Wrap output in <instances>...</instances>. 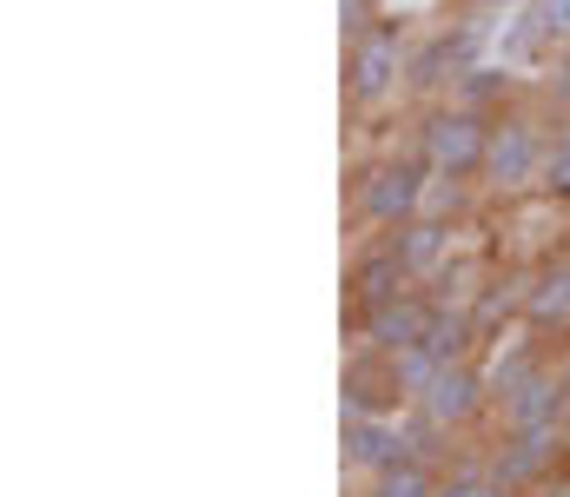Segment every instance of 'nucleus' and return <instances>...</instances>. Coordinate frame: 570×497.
Returning <instances> with one entry per match:
<instances>
[{"mask_svg":"<svg viewBox=\"0 0 570 497\" xmlns=\"http://www.w3.org/2000/svg\"><path fill=\"white\" fill-rule=\"evenodd\" d=\"M551 127H558V120H551L538 100H518V107H504V113L491 120V153H484V172H478L484 199H504V206H518V199L544 192Z\"/></svg>","mask_w":570,"mask_h":497,"instance_id":"1","label":"nucleus"},{"mask_svg":"<svg viewBox=\"0 0 570 497\" xmlns=\"http://www.w3.org/2000/svg\"><path fill=\"white\" fill-rule=\"evenodd\" d=\"M425 186H431V166L405 147V153H379V160H365L352 172V192H345V212H352V226H365V232H392V226H405V219H419L425 212Z\"/></svg>","mask_w":570,"mask_h":497,"instance_id":"2","label":"nucleus"},{"mask_svg":"<svg viewBox=\"0 0 570 497\" xmlns=\"http://www.w3.org/2000/svg\"><path fill=\"white\" fill-rule=\"evenodd\" d=\"M412 153L444 179H478L491 153V113H471L458 100H425L412 120Z\"/></svg>","mask_w":570,"mask_h":497,"instance_id":"3","label":"nucleus"},{"mask_svg":"<svg viewBox=\"0 0 570 497\" xmlns=\"http://www.w3.org/2000/svg\"><path fill=\"white\" fill-rule=\"evenodd\" d=\"M405 67H412V40H405V27H392V13L372 33H352L345 40V107L385 113L405 93Z\"/></svg>","mask_w":570,"mask_h":497,"instance_id":"4","label":"nucleus"},{"mask_svg":"<svg viewBox=\"0 0 570 497\" xmlns=\"http://www.w3.org/2000/svg\"><path fill=\"white\" fill-rule=\"evenodd\" d=\"M484 60V27L478 20H451V27H431L412 40V67H405V93L425 107V100H444L458 87L464 67Z\"/></svg>","mask_w":570,"mask_h":497,"instance_id":"5","label":"nucleus"},{"mask_svg":"<svg viewBox=\"0 0 570 497\" xmlns=\"http://www.w3.org/2000/svg\"><path fill=\"white\" fill-rule=\"evenodd\" d=\"M491 471L518 497L544 491L551 478H564L570 465V425H531V431H491Z\"/></svg>","mask_w":570,"mask_h":497,"instance_id":"6","label":"nucleus"},{"mask_svg":"<svg viewBox=\"0 0 570 497\" xmlns=\"http://www.w3.org/2000/svg\"><path fill=\"white\" fill-rule=\"evenodd\" d=\"M438 425H451L458 438H471V431H484L491 418H498V391H491V378H484V365L478 358H464V365H438V378H431V391L419 398Z\"/></svg>","mask_w":570,"mask_h":497,"instance_id":"7","label":"nucleus"},{"mask_svg":"<svg viewBox=\"0 0 570 497\" xmlns=\"http://www.w3.org/2000/svg\"><path fill=\"white\" fill-rule=\"evenodd\" d=\"M405 286H419V279L405 272L392 232H365V239L352 246V259H345V306L365 312V306H385V299L405 292Z\"/></svg>","mask_w":570,"mask_h":497,"instance_id":"8","label":"nucleus"},{"mask_svg":"<svg viewBox=\"0 0 570 497\" xmlns=\"http://www.w3.org/2000/svg\"><path fill=\"white\" fill-rule=\"evenodd\" d=\"M531 425H570V385H564V365H538L518 391L498 398V418L491 431H531Z\"/></svg>","mask_w":570,"mask_h":497,"instance_id":"9","label":"nucleus"},{"mask_svg":"<svg viewBox=\"0 0 570 497\" xmlns=\"http://www.w3.org/2000/svg\"><path fill=\"white\" fill-rule=\"evenodd\" d=\"M431 312H438V299H431L425 286H405V292H392L385 306L352 312V338H358V345H379V351H399V345H419V338H425Z\"/></svg>","mask_w":570,"mask_h":497,"instance_id":"10","label":"nucleus"},{"mask_svg":"<svg viewBox=\"0 0 570 497\" xmlns=\"http://www.w3.org/2000/svg\"><path fill=\"white\" fill-rule=\"evenodd\" d=\"M405 458H412V438H405L399 411H352L345 418V471L379 478V471H392Z\"/></svg>","mask_w":570,"mask_h":497,"instance_id":"11","label":"nucleus"},{"mask_svg":"<svg viewBox=\"0 0 570 497\" xmlns=\"http://www.w3.org/2000/svg\"><path fill=\"white\" fill-rule=\"evenodd\" d=\"M524 326L544 338H570V246L538 252L524 266Z\"/></svg>","mask_w":570,"mask_h":497,"instance_id":"12","label":"nucleus"},{"mask_svg":"<svg viewBox=\"0 0 570 497\" xmlns=\"http://www.w3.org/2000/svg\"><path fill=\"white\" fill-rule=\"evenodd\" d=\"M464 226H444V219H405V226H392V246H399V259H405V272L419 279V286H431L458 252H464V239H458Z\"/></svg>","mask_w":570,"mask_h":497,"instance_id":"13","label":"nucleus"},{"mask_svg":"<svg viewBox=\"0 0 570 497\" xmlns=\"http://www.w3.org/2000/svg\"><path fill=\"white\" fill-rule=\"evenodd\" d=\"M551 358H558V345H551L544 331L518 326L511 338H498V345H484V358H478V365H484V378H491V391L504 398V391H518V385H524V378H531L538 365H551Z\"/></svg>","mask_w":570,"mask_h":497,"instance_id":"14","label":"nucleus"},{"mask_svg":"<svg viewBox=\"0 0 570 497\" xmlns=\"http://www.w3.org/2000/svg\"><path fill=\"white\" fill-rule=\"evenodd\" d=\"M352 411H405L399 385H392V358L379 345H358L352 365H345V418Z\"/></svg>","mask_w":570,"mask_h":497,"instance_id":"15","label":"nucleus"},{"mask_svg":"<svg viewBox=\"0 0 570 497\" xmlns=\"http://www.w3.org/2000/svg\"><path fill=\"white\" fill-rule=\"evenodd\" d=\"M444 100H458V107H471V113H504V107H518L524 100V87H518V67H504V60H478V67H464L458 73V87L444 93Z\"/></svg>","mask_w":570,"mask_h":497,"instance_id":"16","label":"nucleus"},{"mask_svg":"<svg viewBox=\"0 0 570 497\" xmlns=\"http://www.w3.org/2000/svg\"><path fill=\"white\" fill-rule=\"evenodd\" d=\"M425 345L438 365H464V358H484V338H478V326H471V312L464 306H438L425 326Z\"/></svg>","mask_w":570,"mask_h":497,"instance_id":"17","label":"nucleus"},{"mask_svg":"<svg viewBox=\"0 0 570 497\" xmlns=\"http://www.w3.org/2000/svg\"><path fill=\"white\" fill-rule=\"evenodd\" d=\"M438 478H444V465H431V458H405V465L365 478V497H438Z\"/></svg>","mask_w":570,"mask_h":497,"instance_id":"18","label":"nucleus"},{"mask_svg":"<svg viewBox=\"0 0 570 497\" xmlns=\"http://www.w3.org/2000/svg\"><path fill=\"white\" fill-rule=\"evenodd\" d=\"M438 497H518V491L491 471V458H451L444 478H438Z\"/></svg>","mask_w":570,"mask_h":497,"instance_id":"19","label":"nucleus"},{"mask_svg":"<svg viewBox=\"0 0 570 497\" xmlns=\"http://www.w3.org/2000/svg\"><path fill=\"white\" fill-rule=\"evenodd\" d=\"M392 358V385H399V405H419L431 391V378H438V358H431V345H399V351H385Z\"/></svg>","mask_w":570,"mask_h":497,"instance_id":"20","label":"nucleus"},{"mask_svg":"<svg viewBox=\"0 0 570 497\" xmlns=\"http://www.w3.org/2000/svg\"><path fill=\"white\" fill-rule=\"evenodd\" d=\"M471 186H478V179H444V172H431V186H425V219L464 226V219H471Z\"/></svg>","mask_w":570,"mask_h":497,"instance_id":"21","label":"nucleus"},{"mask_svg":"<svg viewBox=\"0 0 570 497\" xmlns=\"http://www.w3.org/2000/svg\"><path fill=\"white\" fill-rule=\"evenodd\" d=\"M544 206H558L570 212V113L551 127V160H544V192H538Z\"/></svg>","mask_w":570,"mask_h":497,"instance_id":"22","label":"nucleus"},{"mask_svg":"<svg viewBox=\"0 0 570 497\" xmlns=\"http://www.w3.org/2000/svg\"><path fill=\"white\" fill-rule=\"evenodd\" d=\"M524 13H531V27L544 33V47L570 53V0H524Z\"/></svg>","mask_w":570,"mask_h":497,"instance_id":"23","label":"nucleus"},{"mask_svg":"<svg viewBox=\"0 0 570 497\" xmlns=\"http://www.w3.org/2000/svg\"><path fill=\"white\" fill-rule=\"evenodd\" d=\"M338 7H345V40H352V33H372V27L385 20L379 0H338Z\"/></svg>","mask_w":570,"mask_h":497,"instance_id":"24","label":"nucleus"},{"mask_svg":"<svg viewBox=\"0 0 570 497\" xmlns=\"http://www.w3.org/2000/svg\"><path fill=\"white\" fill-rule=\"evenodd\" d=\"M464 7H484V13H504V7H524V0H464Z\"/></svg>","mask_w":570,"mask_h":497,"instance_id":"25","label":"nucleus"},{"mask_svg":"<svg viewBox=\"0 0 570 497\" xmlns=\"http://www.w3.org/2000/svg\"><path fill=\"white\" fill-rule=\"evenodd\" d=\"M531 497H570V478H551L544 491H531Z\"/></svg>","mask_w":570,"mask_h":497,"instance_id":"26","label":"nucleus"},{"mask_svg":"<svg viewBox=\"0 0 570 497\" xmlns=\"http://www.w3.org/2000/svg\"><path fill=\"white\" fill-rule=\"evenodd\" d=\"M558 365H564V385H570V338H564V351H558Z\"/></svg>","mask_w":570,"mask_h":497,"instance_id":"27","label":"nucleus"}]
</instances>
